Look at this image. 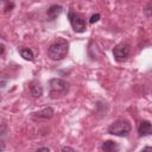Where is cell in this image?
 Here are the masks:
<instances>
[{"mask_svg":"<svg viewBox=\"0 0 152 152\" xmlns=\"http://www.w3.org/2000/svg\"><path fill=\"white\" fill-rule=\"evenodd\" d=\"M144 150H151V151H152V147H145Z\"/></svg>","mask_w":152,"mask_h":152,"instance_id":"obj_16","label":"cell"},{"mask_svg":"<svg viewBox=\"0 0 152 152\" xmlns=\"http://www.w3.org/2000/svg\"><path fill=\"white\" fill-rule=\"evenodd\" d=\"M101 148L106 152H113V151H116L119 150V145L115 142V141H112V140H107L102 144Z\"/></svg>","mask_w":152,"mask_h":152,"instance_id":"obj_8","label":"cell"},{"mask_svg":"<svg viewBox=\"0 0 152 152\" xmlns=\"http://www.w3.org/2000/svg\"><path fill=\"white\" fill-rule=\"evenodd\" d=\"M62 11H63L62 6H59V5H51L49 7V10H48V17H49V19L50 20H55L62 13Z\"/></svg>","mask_w":152,"mask_h":152,"instance_id":"obj_7","label":"cell"},{"mask_svg":"<svg viewBox=\"0 0 152 152\" xmlns=\"http://www.w3.org/2000/svg\"><path fill=\"white\" fill-rule=\"evenodd\" d=\"M138 133L141 137H146V135H151L152 134V124L150 121H141L138 126Z\"/></svg>","mask_w":152,"mask_h":152,"instance_id":"obj_6","label":"cell"},{"mask_svg":"<svg viewBox=\"0 0 152 152\" xmlns=\"http://www.w3.org/2000/svg\"><path fill=\"white\" fill-rule=\"evenodd\" d=\"M63 151H74V148H71V147H63Z\"/></svg>","mask_w":152,"mask_h":152,"instance_id":"obj_13","label":"cell"},{"mask_svg":"<svg viewBox=\"0 0 152 152\" xmlns=\"http://www.w3.org/2000/svg\"><path fill=\"white\" fill-rule=\"evenodd\" d=\"M38 151H49V148L48 147H40V148H38Z\"/></svg>","mask_w":152,"mask_h":152,"instance_id":"obj_14","label":"cell"},{"mask_svg":"<svg viewBox=\"0 0 152 152\" xmlns=\"http://www.w3.org/2000/svg\"><path fill=\"white\" fill-rule=\"evenodd\" d=\"M68 49H69V44L65 39L63 38H58L56 42H53L49 49H48V55L51 59L53 61H59L63 59L66 53H68Z\"/></svg>","mask_w":152,"mask_h":152,"instance_id":"obj_1","label":"cell"},{"mask_svg":"<svg viewBox=\"0 0 152 152\" xmlns=\"http://www.w3.org/2000/svg\"><path fill=\"white\" fill-rule=\"evenodd\" d=\"M34 114L39 119H50L53 115V109L51 107H48V108H44L43 110H40L38 113H34Z\"/></svg>","mask_w":152,"mask_h":152,"instance_id":"obj_10","label":"cell"},{"mask_svg":"<svg viewBox=\"0 0 152 152\" xmlns=\"http://www.w3.org/2000/svg\"><path fill=\"white\" fill-rule=\"evenodd\" d=\"M4 50H5V46L4 44H1V55H4Z\"/></svg>","mask_w":152,"mask_h":152,"instance_id":"obj_15","label":"cell"},{"mask_svg":"<svg viewBox=\"0 0 152 152\" xmlns=\"http://www.w3.org/2000/svg\"><path fill=\"white\" fill-rule=\"evenodd\" d=\"M30 89H31V94H32L33 97H40L42 94H43V88H42V86L38 82L32 83Z\"/></svg>","mask_w":152,"mask_h":152,"instance_id":"obj_9","label":"cell"},{"mask_svg":"<svg viewBox=\"0 0 152 152\" xmlns=\"http://www.w3.org/2000/svg\"><path fill=\"white\" fill-rule=\"evenodd\" d=\"M2 1H7V0H2Z\"/></svg>","mask_w":152,"mask_h":152,"instance_id":"obj_17","label":"cell"},{"mask_svg":"<svg viewBox=\"0 0 152 152\" xmlns=\"http://www.w3.org/2000/svg\"><path fill=\"white\" fill-rule=\"evenodd\" d=\"M113 55H114V58L119 62L121 61H125L128 55H129V45L128 44H118L114 49H113Z\"/></svg>","mask_w":152,"mask_h":152,"instance_id":"obj_5","label":"cell"},{"mask_svg":"<svg viewBox=\"0 0 152 152\" xmlns=\"http://www.w3.org/2000/svg\"><path fill=\"white\" fill-rule=\"evenodd\" d=\"M19 53H20V56H21L24 59H26V61H32L33 57H34L32 50L28 49V48H23V49H20V50H19Z\"/></svg>","mask_w":152,"mask_h":152,"instance_id":"obj_11","label":"cell"},{"mask_svg":"<svg viewBox=\"0 0 152 152\" xmlns=\"http://www.w3.org/2000/svg\"><path fill=\"white\" fill-rule=\"evenodd\" d=\"M131 132V124L126 119H119L108 127V133L116 137H126Z\"/></svg>","mask_w":152,"mask_h":152,"instance_id":"obj_3","label":"cell"},{"mask_svg":"<svg viewBox=\"0 0 152 152\" xmlns=\"http://www.w3.org/2000/svg\"><path fill=\"white\" fill-rule=\"evenodd\" d=\"M99 20H100V14L96 13V14H93V15L90 17L89 23H90V24H94V23H96V21H99Z\"/></svg>","mask_w":152,"mask_h":152,"instance_id":"obj_12","label":"cell"},{"mask_svg":"<svg viewBox=\"0 0 152 152\" xmlns=\"http://www.w3.org/2000/svg\"><path fill=\"white\" fill-rule=\"evenodd\" d=\"M49 88H50V95L52 99L63 96L68 93L69 90V83L62 78H52L49 82Z\"/></svg>","mask_w":152,"mask_h":152,"instance_id":"obj_2","label":"cell"},{"mask_svg":"<svg viewBox=\"0 0 152 152\" xmlns=\"http://www.w3.org/2000/svg\"><path fill=\"white\" fill-rule=\"evenodd\" d=\"M68 18H69V21H70V24H71V26H72L75 32L81 33V32L86 31V23H84V20L78 14L74 13L72 11H69Z\"/></svg>","mask_w":152,"mask_h":152,"instance_id":"obj_4","label":"cell"}]
</instances>
